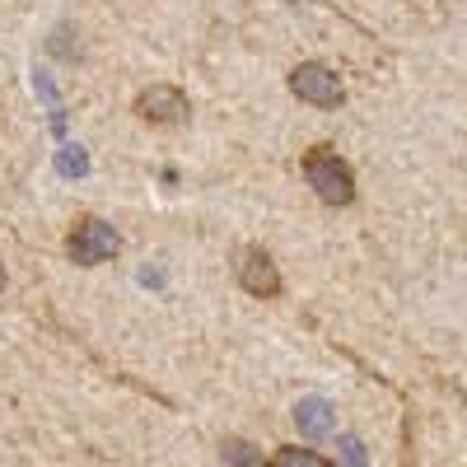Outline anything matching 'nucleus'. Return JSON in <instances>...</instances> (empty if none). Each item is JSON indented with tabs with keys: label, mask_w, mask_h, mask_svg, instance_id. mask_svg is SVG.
<instances>
[{
	"label": "nucleus",
	"mask_w": 467,
	"mask_h": 467,
	"mask_svg": "<svg viewBox=\"0 0 467 467\" xmlns=\"http://www.w3.org/2000/svg\"><path fill=\"white\" fill-rule=\"evenodd\" d=\"M304 178H308V187H314L327 206H346L350 197H356V178H350V169L337 160V150H323L318 145L304 160Z\"/></svg>",
	"instance_id": "obj_1"
},
{
	"label": "nucleus",
	"mask_w": 467,
	"mask_h": 467,
	"mask_svg": "<svg viewBox=\"0 0 467 467\" xmlns=\"http://www.w3.org/2000/svg\"><path fill=\"white\" fill-rule=\"evenodd\" d=\"M239 281H244V290H253V295H276V290H281V271H276V262H271L262 248H248V253L239 257Z\"/></svg>",
	"instance_id": "obj_5"
},
{
	"label": "nucleus",
	"mask_w": 467,
	"mask_h": 467,
	"mask_svg": "<svg viewBox=\"0 0 467 467\" xmlns=\"http://www.w3.org/2000/svg\"><path fill=\"white\" fill-rule=\"evenodd\" d=\"M57 173L85 178V173H89V154H85L80 145H61V150H57Z\"/></svg>",
	"instance_id": "obj_7"
},
{
	"label": "nucleus",
	"mask_w": 467,
	"mask_h": 467,
	"mask_svg": "<svg viewBox=\"0 0 467 467\" xmlns=\"http://www.w3.org/2000/svg\"><path fill=\"white\" fill-rule=\"evenodd\" d=\"M0 285H5V271H0Z\"/></svg>",
	"instance_id": "obj_11"
},
{
	"label": "nucleus",
	"mask_w": 467,
	"mask_h": 467,
	"mask_svg": "<svg viewBox=\"0 0 467 467\" xmlns=\"http://www.w3.org/2000/svg\"><path fill=\"white\" fill-rule=\"evenodd\" d=\"M290 89L304 99V103H314V108H337L341 103V80H337V70L318 66V61H308L290 75Z\"/></svg>",
	"instance_id": "obj_3"
},
{
	"label": "nucleus",
	"mask_w": 467,
	"mask_h": 467,
	"mask_svg": "<svg viewBox=\"0 0 467 467\" xmlns=\"http://www.w3.org/2000/svg\"><path fill=\"white\" fill-rule=\"evenodd\" d=\"M295 425L304 435H327L332 425H337V416H332V407L323 402V398H304L299 407H295Z\"/></svg>",
	"instance_id": "obj_6"
},
{
	"label": "nucleus",
	"mask_w": 467,
	"mask_h": 467,
	"mask_svg": "<svg viewBox=\"0 0 467 467\" xmlns=\"http://www.w3.org/2000/svg\"><path fill=\"white\" fill-rule=\"evenodd\" d=\"M117 229L112 224H103V220H85L80 229L70 234V262H80V266H99V262H108L112 253H117Z\"/></svg>",
	"instance_id": "obj_2"
},
{
	"label": "nucleus",
	"mask_w": 467,
	"mask_h": 467,
	"mask_svg": "<svg viewBox=\"0 0 467 467\" xmlns=\"http://www.w3.org/2000/svg\"><path fill=\"white\" fill-rule=\"evenodd\" d=\"M224 467H266V462H262V453L248 440H229L224 444Z\"/></svg>",
	"instance_id": "obj_8"
},
{
	"label": "nucleus",
	"mask_w": 467,
	"mask_h": 467,
	"mask_svg": "<svg viewBox=\"0 0 467 467\" xmlns=\"http://www.w3.org/2000/svg\"><path fill=\"white\" fill-rule=\"evenodd\" d=\"M341 449H346V462H350V467H365V453H360V440H350V435H346V440H341Z\"/></svg>",
	"instance_id": "obj_10"
},
{
	"label": "nucleus",
	"mask_w": 467,
	"mask_h": 467,
	"mask_svg": "<svg viewBox=\"0 0 467 467\" xmlns=\"http://www.w3.org/2000/svg\"><path fill=\"white\" fill-rule=\"evenodd\" d=\"M136 112L145 117V122L169 127V122H182V117H187V99H182L173 85H154V89H145V94L136 99Z\"/></svg>",
	"instance_id": "obj_4"
},
{
	"label": "nucleus",
	"mask_w": 467,
	"mask_h": 467,
	"mask_svg": "<svg viewBox=\"0 0 467 467\" xmlns=\"http://www.w3.org/2000/svg\"><path fill=\"white\" fill-rule=\"evenodd\" d=\"M271 467H332V462L314 449H281L276 458H271Z\"/></svg>",
	"instance_id": "obj_9"
}]
</instances>
